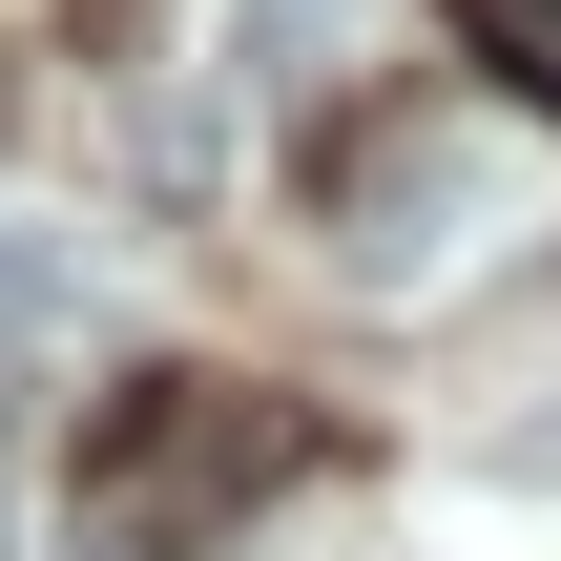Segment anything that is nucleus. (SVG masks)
<instances>
[{
  "label": "nucleus",
  "mask_w": 561,
  "mask_h": 561,
  "mask_svg": "<svg viewBox=\"0 0 561 561\" xmlns=\"http://www.w3.org/2000/svg\"><path fill=\"white\" fill-rule=\"evenodd\" d=\"M291 458H312L291 396H250V375H146V396L83 437V520H104V541H208V520H250Z\"/></svg>",
  "instance_id": "nucleus-1"
},
{
  "label": "nucleus",
  "mask_w": 561,
  "mask_h": 561,
  "mask_svg": "<svg viewBox=\"0 0 561 561\" xmlns=\"http://www.w3.org/2000/svg\"><path fill=\"white\" fill-rule=\"evenodd\" d=\"M437 229H458V146H375L354 167V271H416Z\"/></svg>",
  "instance_id": "nucleus-2"
},
{
  "label": "nucleus",
  "mask_w": 561,
  "mask_h": 561,
  "mask_svg": "<svg viewBox=\"0 0 561 561\" xmlns=\"http://www.w3.org/2000/svg\"><path fill=\"white\" fill-rule=\"evenodd\" d=\"M458 42H479L520 104H561V0H458Z\"/></svg>",
  "instance_id": "nucleus-3"
},
{
  "label": "nucleus",
  "mask_w": 561,
  "mask_h": 561,
  "mask_svg": "<svg viewBox=\"0 0 561 561\" xmlns=\"http://www.w3.org/2000/svg\"><path fill=\"white\" fill-rule=\"evenodd\" d=\"M333 21H354V0H229V62H250V83H312Z\"/></svg>",
  "instance_id": "nucleus-4"
},
{
  "label": "nucleus",
  "mask_w": 561,
  "mask_h": 561,
  "mask_svg": "<svg viewBox=\"0 0 561 561\" xmlns=\"http://www.w3.org/2000/svg\"><path fill=\"white\" fill-rule=\"evenodd\" d=\"M62 312H83V271H62V250H21V229H0V333H62Z\"/></svg>",
  "instance_id": "nucleus-5"
}]
</instances>
